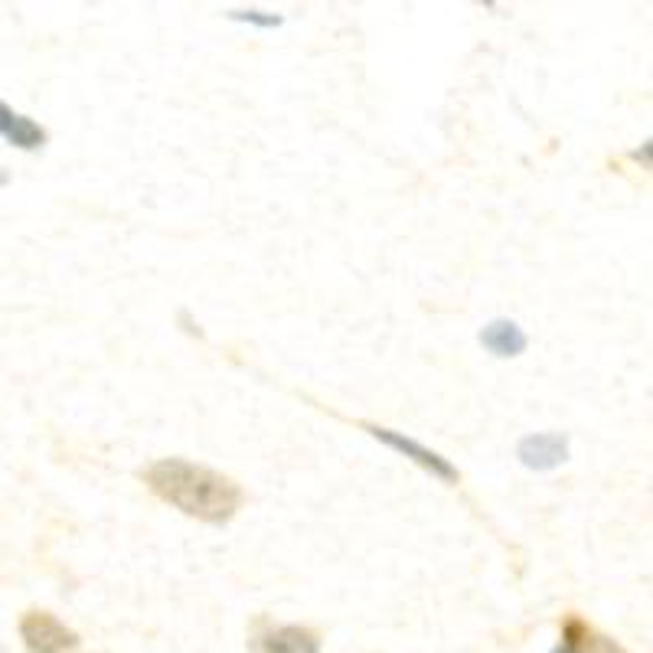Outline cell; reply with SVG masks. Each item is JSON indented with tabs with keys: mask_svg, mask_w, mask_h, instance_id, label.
Wrapping results in <instances>:
<instances>
[{
	"mask_svg": "<svg viewBox=\"0 0 653 653\" xmlns=\"http://www.w3.org/2000/svg\"><path fill=\"white\" fill-rule=\"evenodd\" d=\"M481 347L491 353V356H501V359H513V356H523L530 347V337L526 330L509 320V317H494L491 324H484L481 330Z\"/></svg>",
	"mask_w": 653,
	"mask_h": 653,
	"instance_id": "5b68a950",
	"label": "cell"
},
{
	"mask_svg": "<svg viewBox=\"0 0 653 653\" xmlns=\"http://www.w3.org/2000/svg\"><path fill=\"white\" fill-rule=\"evenodd\" d=\"M550 653H578V651H572V647H565V644H558V647H553Z\"/></svg>",
	"mask_w": 653,
	"mask_h": 653,
	"instance_id": "7c38bea8",
	"label": "cell"
},
{
	"mask_svg": "<svg viewBox=\"0 0 653 653\" xmlns=\"http://www.w3.org/2000/svg\"><path fill=\"white\" fill-rule=\"evenodd\" d=\"M588 641H592V631H588V624L582 621V617H565L562 621V644L565 647H572V651H585L588 647Z\"/></svg>",
	"mask_w": 653,
	"mask_h": 653,
	"instance_id": "ba28073f",
	"label": "cell"
},
{
	"mask_svg": "<svg viewBox=\"0 0 653 653\" xmlns=\"http://www.w3.org/2000/svg\"><path fill=\"white\" fill-rule=\"evenodd\" d=\"M379 445H386V448H393L396 454H403L408 457L412 464H418L425 474H432V477H438L442 484H457L461 481V471L454 467L452 461L445 457V454L432 452V448H425L422 442H415V438H408L403 432H393V428H383V425H363Z\"/></svg>",
	"mask_w": 653,
	"mask_h": 653,
	"instance_id": "7a4b0ae2",
	"label": "cell"
},
{
	"mask_svg": "<svg viewBox=\"0 0 653 653\" xmlns=\"http://www.w3.org/2000/svg\"><path fill=\"white\" fill-rule=\"evenodd\" d=\"M229 20L249 23V27H258V30H278L285 23L281 13H265V10H229Z\"/></svg>",
	"mask_w": 653,
	"mask_h": 653,
	"instance_id": "9c48e42d",
	"label": "cell"
},
{
	"mask_svg": "<svg viewBox=\"0 0 653 653\" xmlns=\"http://www.w3.org/2000/svg\"><path fill=\"white\" fill-rule=\"evenodd\" d=\"M631 157H634V160H641V157H644V164H651V141L644 145V151H634Z\"/></svg>",
	"mask_w": 653,
	"mask_h": 653,
	"instance_id": "8fae6325",
	"label": "cell"
},
{
	"mask_svg": "<svg viewBox=\"0 0 653 653\" xmlns=\"http://www.w3.org/2000/svg\"><path fill=\"white\" fill-rule=\"evenodd\" d=\"M0 138H7L20 151H40L50 141L43 125H37L33 118L13 111L7 101H0Z\"/></svg>",
	"mask_w": 653,
	"mask_h": 653,
	"instance_id": "8992f818",
	"label": "cell"
},
{
	"mask_svg": "<svg viewBox=\"0 0 653 653\" xmlns=\"http://www.w3.org/2000/svg\"><path fill=\"white\" fill-rule=\"evenodd\" d=\"M258 653H320V637L301 624L271 627L258 637Z\"/></svg>",
	"mask_w": 653,
	"mask_h": 653,
	"instance_id": "52a82bcc",
	"label": "cell"
},
{
	"mask_svg": "<svg viewBox=\"0 0 653 653\" xmlns=\"http://www.w3.org/2000/svg\"><path fill=\"white\" fill-rule=\"evenodd\" d=\"M141 481L160 501L170 503L184 516H194L209 526H226L246 501L243 487L232 477H226L206 464H194L187 457L154 461L141 471Z\"/></svg>",
	"mask_w": 653,
	"mask_h": 653,
	"instance_id": "6da1fadb",
	"label": "cell"
},
{
	"mask_svg": "<svg viewBox=\"0 0 653 653\" xmlns=\"http://www.w3.org/2000/svg\"><path fill=\"white\" fill-rule=\"evenodd\" d=\"M588 653H627L617 641H611V637H592L588 641V647H585Z\"/></svg>",
	"mask_w": 653,
	"mask_h": 653,
	"instance_id": "30bf717a",
	"label": "cell"
},
{
	"mask_svg": "<svg viewBox=\"0 0 653 653\" xmlns=\"http://www.w3.org/2000/svg\"><path fill=\"white\" fill-rule=\"evenodd\" d=\"M10 184V174L7 170H0V187H7Z\"/></svg>",
	"mask_w": 653,
	"mask_h": 653,
	"instance_id": "4fadbf2b",
	"label": "cell"
},
{
	"mask_svg": "<svg viewBox=\"0 0 653 653\" xmlns=\"http://www.w3.org/2000/svg\"><path fill=\"white\" fill-rule=\"evenodd\" d=\"M516 457L530 471H555L568 461V435L562 432H536L520 438Z\"/></svg>",
	"mask_w": 653,
	"mask_h": 653,
	"instance_id": "277c9868",
	"label": "cell"
},
{
	"mask_svg": "<svg viewBox=\"0 0 653 653\" xmlns=\"http://www.w3.org/2000/svg\"><path fill=\"white\" fill-rule=\"evenodd\" d=\"M20 641L27 653H69L82 644L79 634L50 611H27L20 617Z\"/></svg>",
	"mask_w": 653,
	"mask_h": 653,
	"instance_id": "3957f363",
	"label": "cell"
}]
</instances>
